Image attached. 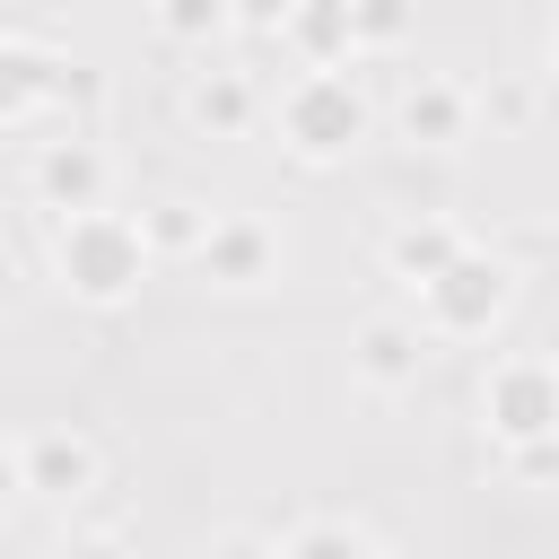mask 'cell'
<instances>
[{
  "label": "cell",
  "mask_w": 559,
  "mask_h": 559,
  "mask_svg": "<svg viewBox=\"0 0 559 559\" xmlns=\"http://www.w3.org/2000/svg\"><path fill=\"white\" fill-rule=\"evenodd\" d=\"M44 271H52V288H61L70 306L114 314V306H131V297L148 288L157 253H148L140 210H79V218H52V227H44Z\"/></svg>",
  "instance_id": "obj_1"
},
{
  "label": "cell",
  "mask_w": 559,
  "mask_h": 559,
  "mask_svg": "<svg viewBox=\"0 0 559 559\" xmlns=\"http://www.w3.org/2000/svg\"><path fill=\"white\" fill-rule=\"evenodd\" d=\"M271 131L297 166H341L376 140V96L358 70H288V87L271 96Z\"/></svg>",
  "instance_id": "obj_2"
},
{
  "label": "cell",
  "mask_w": 559,
  "mask_h": 559,
  "mask_svg": "<svg viewBox=\"0 0 559 559\" xmlns=\"http://www.w3.org/2000/svg\"><path fill=\"white\" fill-rule=\"evenodd\" d=\"M480 428H489L498 454L559 445V358H542V349L489 358V376H480Z\"/></svg>",
  "instance_id": "obj_3"
},
{
  "label": "cell",
  "mask_w": 559,
  "mask_h": 559,
  "mask_svg": "<svg viewBox=\"0 0 559 559\" xmlns=\"http://www.w3.org/2000/svg\"><path fill=\"white\" fill-rule=\"evenodd\" d=\"M411 314H419V332H428V341H489V332L515 314V262H507V253H489V245H472L437 288H419V297H411Z\"/></svg>",
  "instance_id": "obj_4"
},
{
  "label": "cell",
  "mask_w": 559,
  "mask_h": 559,
  "mask_svg": "<svg viewBox=\"0 0 559 559\" xmlns=\"http://www.w3.org/2000/svg\"><path fill=\"white\" fill-rule=\"evenodd\" d=\"M96 480H105V445H96L87 428H70V419H35V428L9 437V489H17L26 507H61V515H70Z\"/></svg>",
  "instance_id": "obj_5"
},
{
  "label": "cell",
  "mask_w": 559,
  "mask_h": 559,
  "mask_svg": "<svg viewBox=\"0 0 559 559\" xmlns=\"http://www.w3.org/2000/svg\"><path fill=\"white\" fill-rule=\"evenodd\" d=\"M26 201L44 218H79V210H114V157L96 131H52L26 148Z\"/></svg>",
  "instance_id": "obj_6"
},
{
  "label": "cell",
  "mask_w": 559,
  "mask_h": 559,
  "mask_svg": "<svg viewBox=\"0 0 559 559\" xmlns=\"http://www.w3.org/2000/svg\"><path fill=\"white\" fill-rule=\"evenodd\" d=\"M192 271L210 288H227V297H253V288H271L288 271V245H280V227L262 210H218V227H210V245H201Z\"/></svg>",
  "instance_id": "obj_7"
},
{
  "label": "cell",
  "mask_w": 559,
  "mask_h": 559,
  "mask_svg": "<svg viewBox=\"0 0 559 559\" xmlns=\"http://www.w3.org/2000/svg\"><path fill=\"white\" fill-rule=\"evenodd\" d=\"M428 332H419V314H367L358 332H349V384L358 393H376V402H402L419 376H428Z\"/></svg>",
  "instance_id": "obj_8"
},
{
  "label": "cell",
  "mask_w": 559,
  "mask_h": 559,
  "mask_svg": "<svg viewBox=\"0 0 559 559\" xmlns=\"http://www.w3.org/2000/svg\"><path fill=\"white\" fill-rule=\"evenodd\" d=\"M472 122H480V87H463L454 70H411L393 96V131L411 148H463Z\"/></svg>",
  "instance_id": "obj_9"
},
{
  "label": "cell",
  "mask_w": 559,
  "mask_h": 559,
  "mask_svg": "<svg viewBox=\"0 0 559 559\" xmlns=\"http://www.w3.org/2000/svg\"><path fill=\"white\" fill-rule=\"evenodd\" d=\"M376 253H384V280H402V288L419 297V288H437V280H445V271L472 253V227H463V218H437V210H419V218L384 227V245H376Z\"/></svg>",
  "instance_id": "obj_10"
},
{
  "label": "cell",
  "mask_w": 559,
  "mask_h": 559,
  "mask_svg": "<svg viewBox=\"0 0 559 559\" xmlns=\"http://www.w3.org/2000/svg\"><path fill=\"white\" fill-rule=\"evenodd\" d=\"M253 114H262L253 70H236V61H201V70L183 79V122H192L201 140H236V131H253Z\"/></svg>",
  "instance_id": "obj_11"
},
{
  "label": "cell",
  "mask_w": 559,
  "mask_h": 559,
  "mask_svg": "<svg viewBox=\"0 0 559 559\" xmlns=\"http://www.w3.org/2000/svg\"><path fill=\"white\" fill-rule=\"evenodd\" d=\"M280 44L297 52V70H358V26H349V0H297Z\"/></svg>",
  "instance_id": "obj_12"
},
{
  "label": "cell",
  "mask_w": 559,
  "mask_h": 559,
  "mask_svg": "<svg viewBox=\"0 0 559 559\" xmlns=\"http://www.w3.org/2000/svg\"><path fill=\"white\" fill-rule=\"evenodd\" d=\"M140 227H148V253H157V262H201V245H210L218 210H210V201H192V192H157V201L140 210Z\"/></svg>",
  "instance_id": "obj_13"
},
{
  "label": "cell",
  "mask_w": 559,
  "mask_h": 559,
  "mask_svg": "<svg viewBox=\"0 0 559 559\" xmlns=\"http://www.w3.org/2000/svg\"><path fill=\"white\" fill-rule=\"evenodd\" d=\"M280 559H384L358 515H297L280 533Z\"/></svg>",
  "instance_id": "obj_14"
},
{
  "label": "cell",
  "mask_w": 559,
  "mask_h": 559,
  "mask_svg": "<svg viewBox=\"0 0 559 559\" xmlns=\"http://www.w3.org/2000/svg\"><path fill=\"white\" fill-rule=\"evenodd\" d=\"M227 26H236L227 0H157L148 9V35H166V44H218Z\"/></svg>",
  "instance_id": "obj_15"
},
{
  "label": "cell",
  "mask_w": 559,
  "mask_h": 559,
  "mask_svg": "<svg viewBox=\"0 0 559 559\" xmlns=\"http://www.w3.org/2000/svg\"><path fill=\"white\" fill-rule=\"evenodd\" d=\"M349 26H358V52H393L411 35V9L402 0H349Z\"/></svg>",
  "instance_id": "obj_16"
},
{
  "label": "cell",
  "mask_w": 559,
  "mask_h": 559,
  "mask_svg": "<svg viewBox=\"0 0 559 559\" xmlns=\"http://www.w3.org/2000/svg\"><path fill=\"white\" fill-rule=\"evenodd\" d=\"M52 559H131V542L114 533V524H61V542H52Z\"/></svg>",
  "instance_id": "obj_17"
},
{
  "label": "cell",
  "mask_w": 559,
  "mask_h": 559,
  "mask_svg": "<svg viewBox=\"0 0 559 559\" xmlns=\"http://www.w3.org/2000/svg\"><path fill=\"white\" fill-rule=\"evenodd\" d=\"M480 114H489V122H507V131H515V122H533V79H498V87H480Z\"/></svg>",
  "instance_id": "obj_18"
},
{
  "label": "cell",
  "mask_w": 559,
  "mask_h": 559,
  "mask_svg": "<svg viewBox=\"0 0 559 559\" xmlns=\"http://www.w3.org/2000/svg\"><path fill=\"white\" fill-rule=\"evenodd\" d=\"M210 559H280V533H218Z\"/></svg>",
  "instance_id": "obj_19"
},
{
  "label": "cell",
  "mask_w": 559,
  "mask_h": 559,
  "mask_svg": "<svg viewBox=\"0 0 559 559\" xmlns=\"http://www.w3.org/2000/svg\"><path fill=\"white\" fill-rule=\"evenodd\" d=\"M507 472L515 480H550L559 472V445H524V454H507Z\"/></svg>",
  "instance_id": "obj_20"
},
{
  "label": "cell",
  "mask_w": 559,
  "mask_h": 559,
  "mask_svg": "<svg viewBox=\"0 0 559 559\" xmlns=\"http://www.w3.org/2000/svg\"><path fill=\"white\" fill-rule=\"evenodd\" d=\"M542 61H550V79H559V17H550V44H542Z\"/></svg>",
  "instance_id": "obj_21"
}]
</instances>
